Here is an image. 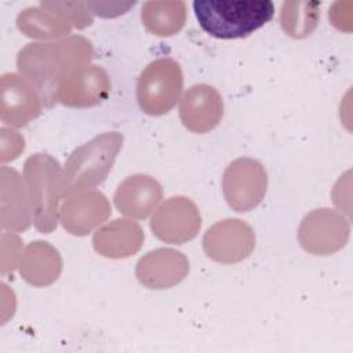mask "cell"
Instances as JSON below:
<instances>
[{"instance_id":"cell-15","label":"cell","mask_w":353,"mask_h":353,"mask_svg":"<svg viewBox=\"0 0 353 353\" xmlns=\"http://www.w3.org/2000/svg\"><path fill=\"white\" fill-rule=\"evenodd\" d=\"M163 197V189L157 181L149 175H131L124 179L116 193L114 204L117 210L131 218H146Z\"/></svg>"},{"instance_id":"cell-18","label":"cell","mask_w":353,"mask_h":353,"mask_svg":"<svg viewBox=\"0 0 353 353\" xmlns=\"http://www.w3.org/2000/svg\"><path fill=\"white\" fill-rule=\"evenodd\" d=\"M61 272L58 251L44 241L28 245L21 259V274L33 285H47L55 281Z\"/></svg>"},{"instance_id":"cell-19","label":"cell","mask_w":353,"mask_h":353,"mask_svg":"<svg viewBox=\"0 0 353 353\" xmlns=\"http://www.w3.org/2000/svg\"><path fill=\"white\" fill-rule=\"evenodd\" d=\"M141 19L148 32L157 36H172L186 22V3L181 0H152L141 10Z\"/></svg>"},{"instance_id":"cell-9","label":"cell","mask_w":353,"mask_h":353,"mask_svg":"<svg viewBox=\"0 0 353 353\" xmlns=\"http://www.w3.org/2000/svg\"><path fill=\"white\" fill-rule=\"evenodd\" d=\"M203 247L211 259L234 263L251 254L255 247V234L240 219H223L205 232Z\"/></svg>"},{"instance_id":"cell-10","label":"cell","mask_w":353,"mask_h":353,"mask_svg":"<svg viewBox=\"0 0 353 353\" xmlns=\"http://www.w3.org/2000/svg\"><path fill=\"white\" fill-rule=\"evenodd\" d=\"M106 72L97 65H83L70 70L59 83L57 101L66 106L88 108L101 103L109 94Z\"/></svg>"},{"instance_id":"cell-14","label":"cell","mask_w":353,"mask_h":353,"mask_svg":"<svg viewBox=\"0 0 353 353\" xmlns=\"http://www.w3.org/2000/svg\"><path fill=\"white\" fill-rule=\"evenodd\" d=\"M189 272L186 256L171 248H157L142 256L137 265L138 280L149 288H170L181 283Z\"/></svg>"},{"instance_id":"cell-20","label":"cell","mask_w":353,"mask_h":353,"mask_svg":"<svg viewBox=\"0 0 353 353\" xmlns=\"http://www.w3.org/2000/svg\"><path fill=\"white\" fill-rule=\"evenodd\" d=\"M17 26L25 36L34 39H57L72 30V25L44 1L37 7L22 10L17 18Z\"/></svg>"},{"instance_id":"cell-5","label":"cell","mask_w":353,"mask_h":353,"mask_svg":"<svg viewBox=\"0 0 353 353\" xmlns=\"http://www.w3.org/2000/svg\"><path fill=\"white\" fill-rule=\"evenodd\" d=\"M183 87L181 66L171 58L150 62L141 73L137 83V98L142 112L159 116L170 112Z\"/></svg>"},{"instance_id":"cell-7","label":"cell","mask_w":353,"mask_h":353,"mask_svg":"<svg viewBox=\"0 0 353 353\" xmlns=\"http://www.w3.org/2000/svg\"><path fill=\"white\" fill-rule=\"evenodd\" d=\"M349 239L347 221L334 210L321 208L307 214L298 230L301 245L310 254L328 255L341 250Z\"/></svg>"},{"instance_id":"cell-16","label":"cell","mask_w":353,"mask_h":353,"mask_svg":"<svg viewBox=\"0 0 353 353\" xmlns=\"http://www.w3.org/2000/svg\"><path fill=\"white\" fill-rule=\"evenodd\" d=\"M1 225L11 230H25L33 212L28 192L17 171L1 168Z\"/></svg>"},{"instance_id":"cell-12","label":"cell","mask_w":353,"mask_h":353,"mask_svg":"<svg viewBox=\"0 0 353 353\" xmlns=\"http://www.w3.org/2000/svg\"><path fill=\"white\" fill-rule=\"evenodd\" d=\"M223 114V102L218 91L207 84L190 87L179 105L183 125L192 132H208L215 128Z\"/></svg>"},{"instance_id":"cell-21","label":"cell","mask_w":353,"mask_h":353,"mask_svg":"<svg viewBox=\"0 0 353 353\" xmlns=\"http://www.w3.org/2000/svg\"><path fill=\"white\" fill-rule=\"evenodd\" d=\"M320 17L319 1H284L281 6L280 22L284 32L292 37L301 39L310 34L317 26Z\"/></svg>"},{"instance_id":"cell-1","label":"cell","mask_w":353,"mask_h":353,"mask_svg":"<svg viewBox=\"0 0 353 353\" xmlns=\"http://www.w3.org/2000/svg\"><path fill=\"white\" fill-rule=\"evenodd\" d=\"M91 57L92 47L85 37L69 36L54 43H30L19 51L17 62L21 74L51 106L62 79L70 70L87 65Z\"/></svg>"},{"instance_id":"cell-13","label":"cell","mask_w":353,"mask_h":353,"mask_svg":"<svg viewBox=\"0 0 353 353\" xmlns=\"http://www.w3.org/2000/svg\"><path fill=\"white\" fill-rule=\"evenodd\" d=\"M41 98L36 88L18 74L1 77V120L14 127L26 125L41 112Z\"/></svg>"},{"instance_id":"cell-3","label":"cell","mask_w":353,"mask_h":353,"mask_svg":"<svg viewBox=\"0 0 353 353\" xmlns=\"http://www.w3.org/2000/svg\"><path fill=\"white\" fill-rule=\"evenodd\" d=\"M23 174L34 226L50 233L59 221V201L68 193L65 171L51 156L36 153L26 160Z\"/></svg>"},{"instance_id":"cell-2","label":"cell","mask_w":353,"mask_h":353,"mask_svg":"<svg viewBox=\"0 0 353 353\" xmlns=\"http://www.w3.org/2000/svg\"><path fill=\"white\" fill-rule=\"evenodd\" d=\"M192 6L201 29L223 40L245 37L274 15L269 0H196Z\"/></svg>"},{"instance_id":"cell-6","label":"cell","mask_w":353,"mask_h":353,"mask_svg":"<svg viewBox=\"0 0 353 353\" xmlns=\"http://www.w3.org/2000/svg\"><path fill=\"white\" fill-rule=\"evenodd\" d=\"M268 176L263 165L254 159H237L223 172L222 186L228 204L239 211L256 207L266 192Z\"/></svg>"},{"instance_id":"cell-17","label":"cell","mask_w":353,"mask_h":353,"mask_svg":"<svg viewBox=\"0 0 353 353\" xmlns=\"http://www.w3.org/2000/svg\"><path fill=\"white\" fill-rule=\"evenodd\" d=\"M143 233L138 223L128 219H116L94 236V248L108 258H125L134 255L142 245Z\"/></svg>"},{"instance_id":"cell-8","label":"cell","mask_w":353,"mask_h":353,"mask_svg":"<svg viewBox=\"0 0 353 353\" xmlns=\"http://www.w3.org/2000/svg\"><path fill=\"white\" fill-rule=\"evenodd\" d=\"M201 226L196 204L182 196L168 199L152 216L153 234L171 244H183L192 240Z\"/></svg>"},{"instance_id":"cell-11","label":"cell","mask_w":353,"mask_h":353,"mask_svg":"<svg viewBox=\"0 0 353 353\" xmlns=\"http://www.w3.org/2000/svg\"><path fill=\"white\" fill-rule=\"evenodd\" d=\"M110 215V205L108 199L91 189L68 193L61 210L59 221L63 228L77 236L90 233L94 228L101 225Z\"/></svg>"},{"instance_id":"cell-4","label":"cell","mask_w":353,"mask_h":353,"mask_svg":"<svg viewBox=\"0 0 353 353\" xmlns=\"http://www.w3.org/2000/svg\"><path fill=\"white\" fill-rule=\"evenodd\" d=\"M123 145V135L105 132L72 152L65 164L68 193L92 189L108 176Z\"/></svg>"},{"instance_id":"cell-22","label":"cell","mask_w":353,"mask_h":353,"mask_svg":"<svg viewBox=\"0 0 353 353\" xmlns=\"http://www.w3.org/2000/svg\"><path fill=\"white\" fill-rule=\"evenodd\" d=\"M44 4L61 14L72 28L84 29L92 23V12L85 1H44Z\"/></svg>"}]
</instances>
